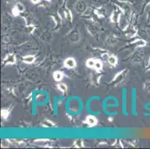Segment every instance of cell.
<instances>
[{
  "label": "cell",
  "mask_w": 150,
  "mask_h": 149,
  "mask_svg": "<svg viewBox=\"0 0 150 149\" xmlns=\"http://www.w3.org/2000/svg\"><path fill=\"white\" fill-rule=\"evenodd\" d=\"M88 121H89L90 123H92V124L94 122V120L93 119H91V118L88 119Z\"/></svg>",
  "instance_id": "obj_2"
},
{
  "label": "cell",
  "mask_w": 150,
  "mask_h": 149,
  "mask_svg": "<svg viewBox=\"0 0 150 149\" xmlns=\"http://www.w3.org/2000/svg\"><path fill=\"white\" fill-rule=\"evenodd\" d=\"M67 62H68L67 65H69V64H71V65H72V66H74V61H72V60H69Z\"/></svg>",
  "instance_id": "obj_1"
},
{
  "label": "cell",
  "mask_w": 150,
  "mask_h": 149,
  "mask_svg": "<svg viewBox=\"0 0 150 149\" xmlns=\"http://www.w3.org/2000/svg\"><path fill=\"white\" fill-rule=\"evenodd\" d=\"M31 1H32L33 2H38L39 0H31Z\"/></svg>",
  "instance_id": "obj_4"
},
{
  "label": "cell",
  "mask_w": 150,
  "mask_h": 149,
  "mask_svg": "<svg viewBox=\"0 0 150 149\" xmlns=\"http://www.w3.org/2000/svg\"><path fill=\"white\" fill-rule=\"evenodd\" d=\"M89 63H90V64H89L90 65H91V66H93V64H93V61H90Z\"/></svg>",
  "instance_id": "obj_3"
}]
</instances>
